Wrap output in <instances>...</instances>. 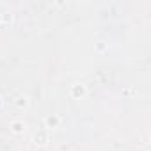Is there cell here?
<instances>
[{"label":"cell","mask_w":151,"mask_h":151,"mask_svg":"<svg viewBox=\"0 0 151 151\" xmlns=\"http://www.w3.org/2000/svg\"><path fill=\"white\" fill-rule=\"evenodd\" d=\"M71 96L77 98V100L84 98V96H86V86H84V84H75V86L71 87Z\"/></svg>","instance_id":"1"},{"label":"cell","mask_w":151,"mask_h":151,"mask_svg":"<svg viewBox=\"0 0 151 151\" xmlns=\"http://www.w3.org/2000/svg\"><path fill=\"white\" fill-rule=\"evenodd\" d=\"M45 124H46V128H57L59 126V117L57 116H46Z\"/></svg>","instance_id":"2"},{"label":"cell","mask_w":151,"mask_h":151,"mask_svg":"<svg viewBox=\"0 0 151 151\" xmlns=\"http://www.w3.org/2000/svg\"><path fill=\"white\" fill-rule=\"evenodd\" d=\"M23 128H25V124H23L22 121H13V123H11V130H13V133H22Z\"/></svg>","instance_id":"3"},{"label":"cell","mask_w":151,"mask_h":151,"mask_svg":"<svg viewBox=\"0 0 151 151\" xmlns=\"http://www.w3.org/2000/svg\"><path fill=\"white\" fill-rule=\"evenodd\" d=\"M34 140H36L37 144H45V142H46V135H45V133H36Z\"/></svg>","instance_id":"4"},{"label":"cell","mask_w":151,"mask_h":151,"mask_svg":"<svg viewBox=\"0 0 151 151\" xmlns=\"http://www.w3.org/2000/svg\"><path fill=\"white\" fill-rule=\"evenodd\" d=\"M98 50H100V52H103V50H105V45H103V43H100V45H98Z\"/></svg>","instance_id":"5"},{"label":"cell","mask_w":151,"mask_h":151,"mask_svg":"<svg viewBox=\"0 0 151 151\" xmlns=\"http://www.w3.org/2000/svg\"><path fill=\"white\" fill-rule=\"evenodd\" d=\"M4 105V101H2V96H0V107H2Z\"/></svg>","instance_id":"6"},{"label":"cell","mask_w":151,"mask_h":151,"mask_svg":"<svg viewBox=\"0 0 151 151\" xmlns=\"http://www.w3.org/2000/svg\"><path fill=\"white\" fill-rule=\"evenodd\" d=\"M0 23H2V14H0Z\"/></svg>","instance_id":"7"}]
</instances>
